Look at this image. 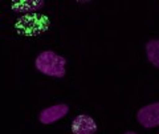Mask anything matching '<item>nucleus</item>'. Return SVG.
<instances>
[{"instance_id":"nucleus-3","label":"nucleus","mask_w":159,"mask_h":134,"mask_svg":"<svg viewBox=\"0 0 159 134\" xmlns=\"http://www.w3.org/2000/svg\"><path fill=\"white\" fill-rule=\"evenodd\" d=\"M69 112V106L66 104H57V105L49 106L40 113V122L44 125H51V123L57 122L61 120L62 117H65Z\"/></svg>"},{"instance_id":"nucleus-1","label":"nucleus","mask_w":159,"mask_h":134,"mask_svg":"<svg viewBox=\"0 0 159 134\" xmlns=\"http://www.w3.org/2000/svg\"><path fill=\"white\" fill-rule=\"evenodd\" d=\"M34 65L39 72L54 78H62L65 76L66 60L53 51H44L36 57Z\"/></svg>"},{"instance_id":"nucleus-4","label":"nucleus","mask_w":159,"mask_h":134,"mask_svg":"<svg viewBox=\"0 0 159 134\" xmlns=\"http://www.w3.org/2000/svg\"><path fill=\"white\" fill-rule=\"evenodd\" d=\"M97 123L88 114H80L72 122L73 134H96Z\"/></svg>"},{"instance_id":"nucleus-2","label":"nucleus","mask_w":159,"mask_h":134,"mask_svg":"<svg viewBox=\"0 0 159 134\" xmlns=\"http://www.w3.org/2000/svg\"><path fill=\"white\" fill-rule=\"evenodd\" d=\"M137 120L143 127L147 129L159 126V102L141 108L137 113Z\"/></svg>"},{"instance_id":"nucleus-6","label":"nucleus","mask_w":159,"mask_h":134,"mask_svg":"<svg viewBox=\"0 0 159 134\" xmlns=\"http://www.w3.org/2000/svg\"><path fill=\"white\" fill-rule=\"evenodd\" d=\"M125 134H137V133H134V132H126Z\"/></svg>"},{"instance_id":"nucleus-5","label":"nucleus","mask_w":159,"mask_h":134,"mask_svg":"<svg viewBox=\"0 0 159 134\" xmlns=\"http://www.w3.org/2000/svg\"><path fill=\"white\" fill-rule=\"evenodd\" d=\"M146 54L148 61L155 68H159V40H150L146 44Z\"/></svg>"}]
</instances>
